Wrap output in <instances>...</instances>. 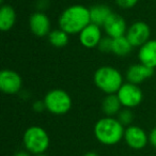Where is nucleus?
I'll use <instances>...</instances> for the list:
<instances>
[{
  "label": "nucleus",
  "instance_id": "nucleus-14",
  "mask_svg": "<svg viewBox=\"0 0 156 156\" xmlns=\"http://www.w3.org/2000/svg\"><path fill=\"white\" fill-rule=\"evenodd\" d=\"M139 62L151 69H156V40H149L138 50Z\"/></svg>",
  "mask_w": 156,
  "mask_h": 156
},
{
  "label": "nucleus",
  "instance_id": "nucleus-20",
  "mask_svg": "<svg viewBox=\"0 0 156 156\" xmlns=\"http://www.w3.org/2000/svg\"><path fill=\"white\" fill-rule=\"evenodd\" d=\"M117 119L120 121V123L123 126H130L133 120H134V115L133 111L129 108H124L118 113Z\"/></svg>",
  "mask_w": 156,
  "mask_h": 156
},
{
  "label": "nucleus",
  "instance_id": "nucleus-16",
  "mask_svg": "<svg viewBox=\"0 0 156 156\" xmlns=\"http://www.w3.org/2000/svg\"><path fill=\"white\" fill-rule=\"evenodd\" d=\"M113 12L107 5H95L90 8V17L91 23L96 26L103 27L109 16Z\"/></svg>",
  "mask_w": 156,
  "mask_h": 156
},
{
  "label": "nucleus",
  "instance_id": "nucleus-21",
  "mask_svg": "<svg viewBox=\"0 0 156 156\" xmlns=\"http://www.w3.org/2000/svg\"><path fill=\"white\" fill-rule=\"evenodd\" d=\"M98 50L103 54H108L112 50V39L109 37H103L98 46Z\"/></svg>",
  "mask_w": 156,
  "mask_h": 156
},
{
  "label": "nucleus",
  "instance_id": "nucleus-18",
  "mask_svg": "<svg viewBox=\"0 0 156 156\" xmlns=\"http://www.w3.org/2000/svg\"><path fill=\"white\" fill-rule=\"evenodd\" d=\"M133 48L134 47L129 43L126 35L112 39V50H111V52L113 55H115V56L118 57L127 56V55H129L132 52Z\"/></svg>",
  "mask_w": 156,
  "mask_h": 156
},
{
  "label": "nucleus",
  "instance_id": "nucleus-7",
  "mask_svg": "<svg viewBox=\"0 0 156 156\" xmlns=\"http://www.w3.org/2000/svg\"><path fill=\"white\" fill-rule=\"evenodd\" d=\"M151 29L144 22H135L128 27L126 37L133 45V47H141L150 40Z\"/></svg>",
  "mask_w": 156,
  "mask_h": 156
},
{
  "label": "nucleus",
  "instance_id": "nucleus-9",
  "mask_svg": "<svg viewBox=\"0 0 156 156\" xmlns=\"http://www.w3.org/2000/svg\"><path fill=\"white\" fill-rule=\"evenodd\" d=\"M124 140L126 144L134 150H141L149 142V135L141 127L136 125H130L125 128Z\"/></svg>",
  "mask_w": 156,
  "mask_h": 156
},
{
  "label": "nucleus",
  "instance_id": "nucleus-13",
  "mask_svg": "<svg viewBox=\"0 0 156 156\" xmlns=\"http://www.w3.org/2000/svg\"><path fill=\"white\" fill-rule=\"evenodd\" d=\"M102 27L96 26L94 24H90L80 33H79V42L86 48L98 47L101 40L103 39Z\"/></svg>",
  "mask_w": 156,
  "mask_h": 156
},
{
  "label": "nucleus",
  "instance_id": "nucleus-5",
  "mask_svg": "<svg viewBox=\"0 0 156 156\" xmlns=\"http://www.w3.org/2000/svg\"><path fill=\"white\" fill-rule=\"evenodd\" d=\"M43 101L45 103L46 110L52 115H65L72 108L71 96L62 89H52L48 91Z\"/></svg>",
  "mask_w": 156,
  "mask_h": 156
},
{
  "label": "nucleus",
  "instance_id": "nucleus-15",
  "mask_svg": "<svg viewBox=\"0 0 156 156\" xmlns=\"http://www.w3.org/2000/svg\"><path fill=\"white\" fill-rule=\"evenodd\" d=\"M16 23V12L10 5H1L0 8V29L9 31Z\"/></svg>",
  "mask_w": 156,
  "mask_h": 156
},
{
  "label": "nucleus",
  "instance_id": "nucleus-8",
  "mask_svg": "<svg viewBox=\"0 0 156 156\" xmlns=\"http://www.w3.org/2000/svg\"><path fill=\"white\" fill-rule=\"evenodd\" d=\"M22 87L23 79L17 72L12 69H2L0 72V89L5 94H17Z\"/></svg>",
  "mask_w": 156,
  "mask_h": 156
},
{
  "label": "nucleus",
  "instance_id": "nucleus-27",
  "mask_svg": "<svg viewBox=\"0 0 156 156\" xmlns=\"http://www.w3.org/2000/svg\"><path fill=\"white\" fill-rule=\"evenodd\" d=\"M34 156H47V155H45V154H39V155H34Z\"/></svg>",
  "mask_w": 156,
  "mask_h": 156
},
{
  "label": "nucleus",
  "instance_id": "nucleus-19",
  "mask_svg": "<svg viewBox=\"0 0 156 156\" xmlns=\"http://www.w3.org/2000/svg\"><path fill=\"white\" fill-rule=\"evenodd\" d=\"M48 42L50 43V45H52L54 47L61 48L64 47L69 43V35L67 34L65 31H63L62 29H55L51 30V32L48 34Z\"/></svg>",
  "mask_w": 156,
  "mask_h": 156
},
{
  "label": "nucleus",
  "instance_id": "nucleus-2",
  "mask_svg": "<svg viewBox=\"0 0 156 156\" xmlns=\"http://www.w3.org/2000/svg\"><path fill=\"white\" fill-rule=\"evenodd\" d=\"M125 128L117 118L104 117L94 125L96 140L105 145H115L124 139Z\"/></svg>",
  "mask_w": 156,
  "mask_h": 156
},
{
  "label": "nucleus",
  "instance_id": "nucleus-25",
  "mask_svg": "<svg viewBox=\"0 0 156 156\" xmlns=\"http://www.w3.org/2000/svg\"><path fill=\"white\" fill-rule=\"evenodd\" d=\"M13 156H30V153L28 151H18Z\"/></svg>",
  "mask_w": 156,
  "mask_h": 156
},
{
  "label": "nucleus",
  "instance_id": "nucleus-24",
  "mask_svg": "<svg viewBox=\"0 0 156 156\" xmlns=\"http://www.w3.org/2000/svg\"><path fill=\"white\" fill-rule=\"evenodd\" d=\"M149 142L151 143V145H153L154 147H156V127H154L153 129L150 132Z\"/></svg>",
  "mask_w": 156,
  "mask_h": 156
},
{
  "label": "nucleus",
  "instance_id": "nucleus-10",
  "mask_svg": "<svg viewBox=\"0 0 156 156\" xmlns=\"http://www.w3.org/2000/svg\"><path fill=\"white\" fill-rule=\"evenodd\" d=\"M29 28L35 37H48V34L51 32V29H50L51 25H50L49 18L42 11H37L31 14L29 18Z\"/></svg>",
  "mask_w": 156,
  "mask_h": 156
},
{
  "label": "nucleus",
  "instance_id": "nucleus-12",
  "mask_svg": "<svg viewBox=\"0 0 156 156\" xmlns=\"http://www.w3.org/2000/svg\"><path fill=\"white\" fill-rule=\"evenodd\" d=\"M154 74V69L142 63H135L132 64L126 71V79L127 83H134L138 86L139 83H143L147 79L151 78Z\"/></svg>",
  "mask_w": 156,
  "mask_h": 156
},
{
  "label": "nucleus",
  "instance_id": "nucleus-11",
  "mask_svg": "<svg viewBox=\"0 0 156 156\" xmlns=\"http://www.w3.org/2000/svg\"><path fill=\"white\" fill-rule=\"evenodd\" d=\"M103 29H104L107 37H111V39H115V37L126 35L128 28L125 20L121 15L117 13H112L104 24Z\"/></svg>",
  "mask_w": 156,
  "mask_h": 156
},
{
  "label": "nucleus",
  "instance_id": "nucleus-4",
  "mask_svg": "<svg viewBox=\"0 0 156 156\" xmlns=\"http://www.w3.org/2000/svg\"><path fill=\"white\" fill-rule=\"evenodd\" d=\"M23 142L26 151L29 153L39 155L44 154L49 147V136L47 132L41 126H30L24 133Z\"/></svg>",
  "mask_w": 156,
  "mask_h": 156
},
{
  "label": "nucleus",
  "instance_id": "nucleus-26",
  "mask_svg": "<svg viewBox=\"0 0 156 156\" xmlns=\"http://www.w3.org/2000/svg\"><path fill=\"white\" fill-rule=\"evenodd\" d=\"M83 156H100L98 153H95V152H88V153H86Z\"/></svg>",
  "mask_w": 156,
  "mask_h": 156
},
{
  "label": "nucleus",
  "instance_id": "nucleus-6",
  "mask_svg": "<svg viewBox=\"0 0 156 156\" xmlns=\"http://www.w3.org/2000/svg\"><path fill=\"white\" fill-rule=\"evenodd\" d=\"M117 95L124 108H135L142 102L143 94L139 86L130 83H124L117 92Z\"/></svg>",
  "mask_w": 156,
  "mask_h": 156
},
{
  "label": "nucleus",
  "instance_id": "nucleus-3",
  "mask_svg": "<svg viewBox=\"0 0 156 156\" xmlns=\"http://www.w3.org/2000/svg\"><path fill=\"white\" fill-rule=\"evenodd\" d=\"M95 86L106 95L117 94L120 88L123 86V76L115 67L104 65L98 67L93 76Z\"/></svg>",
  "mask_w": 156,
  "mask_h": 156
},
{
  "label": "nucleus",
  "instance_id": "nucleus-17",
  "mask_svg": "<svg viewBox=\"0 0 156 156\" xmlns=\"http://www.w3.org/2000/svg\"><path fill=\"white\" fill-rule=\"evenodd\" d=\"M122 104L117 94H108L102 102V110L106 117H115L122 110Z\"/></svg>",
  "mask_w": 156,
  "mask_h": 156
},
{
  "label": "nucleus",
  "instance_id": "nucleus-1",
  "mask_svg": "<svg viewBox=\"0 0 156 156\" xmlns=\"http://www.w3.org/2000/svg\"><path fill=\"white\" fill-rule=\"evenodd\" d=\"M59 28L69 35L79 34L91 24L90 9L83 5H73L62 11L59 16Z\"/></svg>",
  "mask_w": 156,
  "mask_h": 156
},
{
  "label": "nucleus",
  "instance_id": "nucleus-22",
  "mask_svg": "<svg viewBox=\"0 0 156 156\" xmlns=\"http://www.w3.org/2000/svg\"><path fill=\"white\" fill-rule=\"evenodd\" d=\"M115 3L121 9L128 10L134 8L138 3V0H115Z\"/></svg>",
  "mask_w": 156,
  "mask_h": 156
},
{
  "label": "nucleus",
  "instance_id": "nucleus-23",
  "mask_svg": "<svg viewBox=\"0 0 156 156\" xmlns=\"http://www.w3.org/2000/svg\"><path fill=\"white\" fill-rule=\"evenodd\" d=\"M32 108H33V110L37 111V112H41L44 109H46L45 103H44V101H37V102L33 103Z\"/></svg>",
  "mask_w": 156,
  "mask_h": 156
}]
</instances>
